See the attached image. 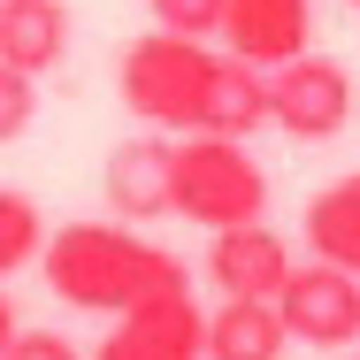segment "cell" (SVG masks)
Returning <instances> with one entry per match:
<instances>
[{"mask_svg":"<svg viewBox=\"0 0 360 360\" xmlns=\"http://www.w3.org/2000/svg\"><path fill=\"white\" fill-rule=\"evenodd\" d=\"M215 62L222 54L207 39H184V31H161V23H153V39H131V46H123L115 92H123V108L139 115L146 131H200Z\"/></svg>","mask_w":360,"mask_h":360,"instance_id":"obj_3","label":"cell"},{"mask_svg":"<svg viewBox=\"0 0 360 360\" xmlns=\"http://www.w3.org/2000/svg\"><path fill=\"white\" fill-rule=\"evenodd\" d=\"M307 253L314 261H330V269H353L360 276V169L353 176H338V184H322L314 200H307Z\"/></svg>","mask_w":360,"mask_h":360,"instance_id":"obj_12","label":"cell"},{"mask_svg":"<svg viewBox=\"0 0 360 360\" xmlns=\"http://www.w3.org/2000/svg\"><path fill=\"white\" fill-rule=\"evenodd\" d=\"M291 330L276 299H215L207 314V360H284Z\"/></svg>","mask_w":360,"mask_h":360,"instance_id":"obj_11","label":"cell"},{"mask_svg":"<svg viewBox=\"0 0 360 360\" xmlns=\"http://www.w3.org/2000/svg\"><path fill=\"white\" fill-rule=\"evenodd\" d=\"M276 314H284L291 345L338 353V345L360 338V276L353 269H330V261H291L284 291H276Z\"/></svg>","mask_w":360,"mask_h":360,"instance_id":"obj_5","label":"cell"},{"mask_svg":"<svg viewBox=\"0 0 360 360\" xmlns=\"http://www.w3.org/2000/svg\"><path fill=\"white\" fill-rule=\"evenodd\" d=\"M360 115V84L345 62H330V54H291L284 70H269V123L284 131V139H338L345 123Z\"/></svg>","mask_w":360,"mask_h":360,"instance_id":"obj_4","label":"cell"},{"mask_svg":"<svg viewBox=\"0 0 360 360\" xmlns=\"http://www.w3.org/2000/svg\"><path fill=\"white\" fill-rule=\"evenodd\" d=\"M70 54V8L62 0H0V62L23 77L62 70Z\"/></svg>","mask_w":360,"mask_h":360,"instance_id":"obj_10","label":"cell"},{"mask_svg":"<svg viewBox=\"0 0 360 360\" xmlns=\"http://www.w3.org/2000/svg\"><path fill=\"white\" fill-rule=\"evenodd\" d=\"M108 207L123 222H161L169 215V131L123 139L108 153Z\"/></svg>","mask_w":360,"mask_h":360,"instance_id":"obj_9","label":"cell"},{"mask_svg":"<svg viewBox=\"0 0 360 360\" xmlns=\"http://www.w3.org/2000/svg\"><path fill=\"white\" fill-rule=\"evenodd\" d=\"M39 276L77 314H123V307L161 299V291H192V269L169 245L123 230V222H62V230H46Z\"/></svg>","mask_w":360,"mask_h":360,"instance_id":"obj_1","label":"cell"},{"mask_svg":"<svg viewBox=\"0 0 360 360\" xmlns=\"http://www.w3.org/2000/svg\"><path fill=\"white\" fill-rule=\"evenodd\" d=\"M92 360H207V314L192 307V291H161L123 314H108V338Z\"/></svg>","mask_w":360,"mask_h":360,"instance_id":"obj_6","label":"cell"},{"mask_svg":"<svg viewBox=\"0 0 360 360\" xmlns=\"http://www.w3.org/2000/svg\"><path fill=\"white\" fill-rule=\"evenodd\" d=\"M169 215L200 222V230H230V222L269 215V176L245 153V139L222 131H176L169 139Z\"/></svg>","mask_w":360,"mask_h":360,"instance_id":"obj_2","label":"cell"},{"mask_svg":"<svg viewBox=\"0 0 360 360\" xmlns=\"http://www.w3.org/2000/svg\"><path fill=\"white\" fill-rule=\"evenodd\" d=\"M353 8H360V0H353Z\"/></svg>","mask_w":360,"mask_h":360,"instance_id":"obj_19","label":"cell"},{"mask_svg":"<svg viewBox=\"0 0 360 360\" xmlns=\"http://www.w3.org/2000/svg\"><path fill=\"white\" fill-rule=\"evenodd\" d=\"M222 46L253 70H284L314 46V0H222Z\"/></svg>","mask_w":360,"mask_h":360,"instance_id":"obj_8","label":"cell"},{"mask_svg":"<svg viewBox=\"0 0 360 360\" xmlns=\"http://www.w3.org/2000/svg\"><path fill=\"white\" fill-rule=\"evenodd\" d=\"M207 284L222 299H276L291 276V245L269 230V222H230V230H207Z\"/></svg>","mask_w":360,"mask_h":360,"instance_id":"obj_7","label":"cell"},{"mask_svg":"<svg viewBox=\"0 0 360 360\" xmlns=\"http://www.w3.org/2000/svg\"><path fill=\"white\" fill-rule=\"evenodd\" d=\"M161 31H184V39H215L222 31V0H146Z\"/></svg>","mask_w":360,"mask_h":360,"instance_id":"obj_16","label":"cell"},{"mask_svg":"<svg viewBox=\"0 0 360 360\" xmlns=\"http://www.w3.org/2000/svg\"><path fill=\"white\" fill-rule=\"evenodd\" d=\"M0 360H84V353H77V345L62 338V330H15Z\"/></svg>","mask_w":360,"mask_h":360,"instance_id":"obj_17","label":"cell"},{"mask_svg":"<svg viewBox=\"0 0 360 360\" xmlns=\"http://www.w3.org/2000/svg\"><path fill=\"white\" fill-rule=\"evenodd\" d=\"M261 123H269V70H253V62L222 54V62H215V84H207V115H200V131L253 139Z\"/></svg>","mask_w":360,"mask_h":360,"instance_id":"obj_13","label":"cell"},{"mask_svg":"<svg viewBox=\"0 0 360 360\" xmlns=\"http://www.w3.org/2000/svg\"><path fill=\"white\" fill-rule=\"evenodd\" d=\"M23 322H15V307H8V291H0V353H8V338H15Z\"/></svg>","mask_w":360,"mask_h":360,"instance_id":"obj_18","label":"cell"},{"mask_svg":"<svg viewBox=\"0 0 360 360\" xmlns=\"http://www.w3.org/2000/svg\"><path fill=\"white\" fill-rule=\"evenodd\" d=\"M39 253H46V215H39V200L15 192V184H0V276H23Z\"/></svg>","mask_w":360,"mask_h":360,"instance_id":"obj_14","label":"cell"},{"mask_svg":"<svg viewBox=\"0 0 360 360\" xmlns=\"http://www.w3.org/2000/svg\"><path fill=\"white\" fill-rule=\"evenodd\" d=\"M31 123H39V77H23V70L0 62V146H15Z\"/></svg>","mask_w":360,"mask_h":360,"instance_id":"obj_15","label":"cell"}]
</instances>
